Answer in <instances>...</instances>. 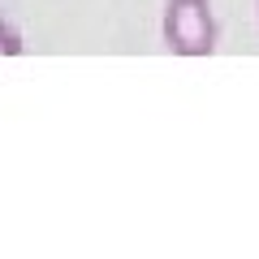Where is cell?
Segmentation results:
<instances>
[{
	"label": "cell",
	"instance_id": "6da1fadb",
	"mask_svg": "<svg viewBox=\"0 0 259 259\" xmlns=\"http://www.w3.org/2000/svg\"><path fill=\"white\" fill-rule=\"evenodd\" d=\"M160 35L173 56H212L216 52V9L212 0H164Z\"/></svg>",
	"mask_w": 259,
	"mask_h": 259
},
{
	"label": "cell",
	"instance_id": "7a4b0ae2",
	"mask_svg": "<svg viewBox=\"0 0 259 259\" xmlns=\"http://www.w3.org/2000/svg\"><path fill=\"white\" fill-rule=\"evenodd\" d=\"M255 13H259V0H255Z\"/></svg>",
	"mask_w": 259,
	"mask_h": 259
}]
</instances>
